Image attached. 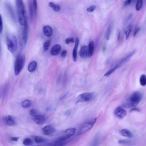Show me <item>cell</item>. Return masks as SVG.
<instances>
[{
    "instance_id": "cell-1",
    "label": "cell",
    "mask_w": 146,
    "mask_h": 146,
    "mask_svg": "<svg viewBox=\"0 0 146 146\" xmlns=\"http://www.w3.org/2000/svg\"><path fill=\"white\" fill-rule=\"evenodd\" d=\"M142 95L140 92H135L124 102L123 106L130 108L137 106L142 100Z\"/></svg>"
},
{
    "instance_id": "cell-2",
    "label": "cell",
    "mask_w": 146,
    "mask_h": 146,
    "mask_svg": "<svg viewBox=\"0 0 146 146\" xmlns=\"http://www.w3.org/2000/svg\"><path fill=\"white\" fill-rule=\"evenodd\" d=\"M18 17L20 25L24 26L27 24L25 6L23 2L21 0L16 1Z\"/></svg>"
},
{
    "instance_id": "cell-3",
    "label": "cell",
    "mask_w": 146,
    "mask_h": 146,
    "mask_svg": "<svg viewBox=\"0 0 146 146\" xmlns=\"http://www.w3.org/2000/svg\"><path fill=\"white\" fill-rule=\"evenodd\" d=\"M6 42L8 49L11 53H14L16 51L17 41L15 36L12 34L8 35L6 37Z\"/></svg>"
},
{
    "instance_id": "cell-4",
    "label": "cell",
    "mask_w": 146,
    "mask_h": 146,
    "mask_svg": "<svg viewBox=\"0 0 146 146\" xmlns=\"http://www.w3.org/2000/svg\"><path fill=\"white\" fill-rule=\"evenodd\" d=\"M25 61V57L23 55H19L17 56L14 64V72L16 75L20 74L24 67Z\"/></svg>"
},
{
    "instance_id": "cell-5",
    "label": "cell",
    "mask_w": 146,
    "mask_h": 146,
    "mask_svg": "<svg viewBox=\"0 0 146 146\" xmlns=\"http://www.w3.org/2000/svg\"><path fill=\"white\" fill-rule=\"evenodd\" d=\"M136 50H134L133 51L129 54L127 56H126L125 57L122 58L114 66H113L107 72V74L108 75H110L113 73L118 68H119L120 66L122 65V64H124L126 62L130 59L131 57L133 55L134 53H135Z\"/></svg>"
},
{
    "instance_id": "cell-6",
    "label": "cell",
    "mask_w": 146,
    "mask_h": 146,
    "mask_svg": "<svg viewBox=\"0 0 146 146\" xmlns=\"http://www.w3.org/2000/svg\"><path fill=\"white\" fill-rule=\"evenodd\" d=\"M97 121V118H95L89 121L84 123L82 125L79 131L78 135H81L85 133L91 129L95 124Z\"/></svg>"
},
{
    "instance_id": "cell-7",
    "label": "cell",
    "mask_w": 146,
    "mask_h": 146,
    "mask_svg": "<svg viewBox=\"0 0 146 146\" xmlns=\"http://www.w3.org/2000/svg\"><path fill=\"white\" fill-rule=\"evenodd\" d=\"M94 95V93L92 92H85L81 94L77 97L76 103L89 101L93 98Z\"/></svg>"
},
{
    "instance_id": "cell-8",
    "label": "cell",
    "mask_w": 146,
    "mask_h": 146,
    "mask_svg": "<svg viewBox=\"0 0 146 146\" xmlns=\"http://www.w3.org/2000/svg\"><path fill=\"white\" fill-rule=\"evenodd\" d=\"M59 137L53 142L47 144L46 146H65L67 143V141Z\"/></svg>"
},
{
    "instance_id": "cell-9",
    "label": "cell",
    "mask_w": 146,
    "mask_h": 146,
    "mask_svg": "<svg viewBox=\"0 0 146 146\" xmlns=\"http://www.w3.org/2000/svg\"><path fill=\"white\" fill-rule=\"evenodd\" d=\"M127 112L126 110L121 107H118L114 111V114L117 117L122 119L126 115Z\"/></svg>"
},
{
    "instance_id": "cell-10",
    "label": "cell",
    "mask_w": 146,
    "mask_h": 146,
    "mask_svg": "<svg viewBox=\"0 0 146 146\" xmlns=\"http://www.w3.org/2000/svg\"><path fill=\"white\" fill-rule=\"evenodd\" d=\"M76 129L74 128H71L66 130L62 136L60 137L61 138L66 140L72 137L75 134Z\"/></svg>"
},
{
    "instance_id": "cell-11",
    "label": "cell",
    "mask_w": 146,
    "mask_h": 146,
    "mask_svg": "<svg viewBox=\"0 0 146 146\" xmlns=\"http://www.w3.org/2000/svg\"><path fill=\"white\" fill-rule=\"evenodd\" d=\"M21 35L22 44L25 45L26 44L28 39V26L27 24L24 26Z\"/></svg>"
},
{
    "instance_id": "cell-12",
    "label": "cell",
    "mask_w": 146,
    "mask_h": 146,
    "mask_svg": "<svg viewBox=\"0 0 146 146\" xmlns=\"http://www.w3.org/2000/svg\"><path fill=\"white\" fill-rule=\"evenodd\" d=\"M47 118L44 115L38 114L34 117V121L36 124L41 125L46 122Z\"/></svg>"
},
{
    "instance_id": "cell-13",
    "label": "cell",
    "mask_w": 146,
    "mask_h": 146,
    "mask_svg": "<svg viewBox=\"0 0 146 146\" xmlns=\"http://www.w3.org/2000/svg\"><path fill=\"white\" fill-rule=\"evenodd\" d=\"M56 131L55 128L51 125H48L43 129V132L45 135L49 136L52 134Z\"/></svg>"
},
{
    "instance_id": "cell-14",
    "label": "cell",
    "mask_w": 146,
    "mask_h": 146,
    "mask_svg": "<svg viewBox=\"0 0 146 146\" xmlns=\"http://www.w3.org/2000/svg\"><path fill=\"white\" fill-rule=\"evenodd\" d=\"M6 7L10 16V17L15 22L16 21V16L14 9H13L12 6L9 4H6Z\"/></svg>"
},
{
    "instance_id": "cell-15",
    "label": "cell",
    "mask_w": 146,
    "mask_h": 146,
    "mask_svg": "<svg viewBox=\"0 0 146 146\" xmlns=\"http://www.w3.org/2000/svg\"><path fill=\"white\" fill-rule=\"evenodd\" d=\"M61 49V47L59 44L55 45L52 47L51 50V54L53 56H56L60 53Z\"/></svg>"
},
{
    "instance_id": "cell-16",
    "label": "cell",
    "mask_w": 146,
    "mask_h": 146,
    "mask_svg": "<svg viewBox=\"0 0 146 146\" xmlns=\"http://www.w3.org/2000/svg\"><path fill=\"white\" fill-rule=\"evenodd\" d=\"M80 56L83 59H86L88 57V47L86 46L82 47L79 53Z\"/></svg>"
},
{
    "instance_id": "cell-17",
    "label": "cell",
    "mask_w": 146,
    "mask_h": 146,
    "mask_svg": "<svg viewBox=\"0 0 146 146\" xmlns=\"http://www.w3.org/2000/svg\"><path fill=\"white\" fill-rule=\"evenodd\" d=\"M79 43V39L77 38L76 39L75 46H74L73 52V59L74 62H76L77 61V51Z\"/></svg>"
},
{
    "instance_id": "cell-18",
    "label": "cell",
    "mask_w": 146,
    "mask_h": 146,
    "mask_svg": "<svg viewBox=\"0 0 146 146\" xmlns=\"http://www.w3.org/2000/svg\"><path fill=\"white\" fill-rule=\"evenodd\" d=\"M120 133L123 137L129 138L133 137L134 135L130 131L127 129H124L121 130L120 131Z\"/></svg>"
},
{
    "instance_id": "cell-19",
    "label": "cell",
    "mask_w": 146,
    "mask_h": 146,
    "mask_svg": "<svg viewBox=\"0 0 146 146\" xmlns=\"http://www.w3.org/2000/svg\"><path fill=\"white\" fill-rule=\"evenodd\" d=\"M5 121L6 124L9 126H14L15 124L14 118L10 115L6 116L5 118Z\"/></svg>"
},
{
    "instance_id": "cell-20",
    "label": "cell",
    "mask_w": 146,
    "mask_h": 146,
    "mask_svg": "<svg viewBox=\"0 0 146 146\" xmlns=\"http://www.w3.org/2000/svg\"><path fill=\"white\" fill-rule=\"evenodd\" d=\"M43 32L46 36L48 37L51 36L53 33V30L50 26L46 25L43 28Z\"/></svg>"
},
{
    "instance_id": "cell-21",
    "label": "cell",
    "mask_w": 146,
    "mask_h": 146,
    "mask_svg": "<svg viewBox=\"0 0 146 146\" xmlns=\"http://www.w3.org/2000/svg\"><path fill=\"white\" fill-rule=\"evenodd\" d=\"M100 139L99 135H96L91 142L89 146H98L99 143Z\"/></svg>"
},
{
    "instance_id": "cell-22",
    "label": "cell",
    "mask_w": 146,
    "mask_h": 146,
    "mask_svg": "<svg viewBox=\"0 0 146 146\" xmlns=\"http://www.w3.org/2000/svg\"><path fill=\"white\" fill-rule=\"evenodd\" d=\"M94 48V44L93 41H91L89 45L88 57H90L93 56Z\"/></svg>"
},
{
    "instance_id": "cell-23",
    "label": "cell",
    "mask_w": 146,
    "mask_h": 146,
    "mask_svg": "<svg viewBox=\"0 0 146 146\" xmlns=\"http://www.w3.org/2000/svg\"><path fill=\"white\" fill-rule=\"evenodd\" d=\"M37 66V63L35 61H32L29 65L28 70L30 72H33L36 69Z\"/></svg>"
},
{
    "instance_id": "cell-24",
    "label": "cell",
    "mask_w": 146,
    "mask_h": 146,
    "mask_svg": "<svg viewBox=\"0 0 146 146\" xmlns=\"http://www.w3.org/2000/svg\"><path fill=\"white\" fill-rule=\"evenodd\" d=\"M35 142L38 144L45 143L47 141V140L45 138L39 136H36L34 137Z\"/></svg>"
},
{
    "instance_id": "cell-25",
    "label": "cell",
    "mask_w": 146,
    "mask_h": 146,
    "mask_svg": "<svg viewBox=\"0 0 146 146\" xmlns=\"http://www.w3.org/2000/svg\"><path fill=\"white\" fill-rule=\"evenodd\" d=\"M48 6L55 12H58L61 9L60 6L52 2H49V3Z\"/></svg>"
},
{
    "instance_id": "cell-26",
    "label": "cell",
    "mask_w": 146,
    "mask_h": 146,
    "mask_svg": "<svg viewBox=\"0 0 146 146\" xmlns=\"http://www.w3.org/2000/svg\"><path fill=\"white\" fill-rule=\"evenodd\" d=\"M132 26L130 24L128 26L126 30L125 31L126 36V40L128 39L129 38L130 34L131 31H132Z\"/></svg>"
},
{
    "instance_id": "cell-27",
    "label": "cell",
    "mask_w": 146,
    "mask_h": 146,
    "mask_svg": "<svg viewBox=\"0 0 146 146\" xmlns=\"http://www.w3.org/2000/svg\"><path fill=\"white\" fill-rule=\"evenodd\" d=\"M139 82L141 85L145 86L146 85V77L145 74H142L140 78Z\"/></svg>"
},
{
    "instance_id": "cell-28",
    "label": "cell",
    "mask_w": 146,
    "mask_h": 146,
    "mask_svg": "<svg viewBox=\"0 0 146 146\" xmlns=\"http://www.w3.org/2000/svg\"><path fill=\"white\" fill-rule=\"evenodd\" d=\"M119 144L123 145H131L132 144V142L130 141L127 140H120L118 141Z\"/></svg>"
},
{
    "instance_id": "cell-29",
    "label": "cell",
    "mask_w": 146,
    "mask_h": 146,
    "mask_svg": "<svg viewBox=\"0 0 146 146\" xmlns=\"http://www.w3.org/2000/svg\"><path fill=\"white\" fill-rule=\"evenodd\" d=\"M31 104V102L30 100H24L22 104V106L23 107L26 108L30 106Z\"/></svg>"
},
{
    "instance_id": "cell-30",
    "label": "cell",
    "mask_w": 146,
    "mask_h": 146,
    "mask_svg": "<svg viewBox=\"0 0 146 146\" xmlns=\"http://www.w3.org/2000/svg\"><path fill=\"white\" fill-rule=\"evenodd\" d=\"M23 144L25 146H30L32 145V139L30 138H26L24 139Z\"/></svg>"
},
{
    "instance_id": "cell-31",
    "label": "cell",
    "mask_w": 146,
    "mask_h": 146,
    "mask_svg": "<svg viewBox=\"0 0 146 146\" xmlns=\"http://www.w3.org/2000/svg\"><path fill=\"white\" fill-rule=\"evenodd\" d=\"M143 1L142 0H139L137 1L136 6V9L137 11L140 10L142 7Z\"/></svg>"
},
{
    "instance_id": "cell-32",
    "label": "cell",
    "mask_w": 146,
    "mask_h": 146,
    "mask_svg": "<svg viewBox=\"0 0 146 146\" xmlns=\"http://www.w3.org/2000/svg\"><path fill=\"white\" fill-rule=\"evenodd\" d=\"M111 25H109L107 29L106 32V38L107 40L109 39L111 35Z\"/></svg>"
},
{
    "instance_id": "cell-33",
    "label": "cell",
    "mask_w": 146,
    "mask_h": 146,
    "mask_svg": "<svg viewBox=\"0 0 146 146\" xmlns=\"http://www.w3.org/2000/svg\"><path fill=\"white\" fill-rule=\"evenodd\" d=\"M51 44V41L50 40H48L46 41L43 45V49L44 51H47Z\"/></svg>"
},
{
    "instance_id": "cell-34",
    "label": "cell",
    "mask_w": 146,
    "mask_h": 146,
    "mask_svg": "<svg viewBox=\"0 0 146 146\" xmlns=\"http://www.w3.org/2000/svg\"><path fill=\"white\" fill-rule=\"evenodd\" d=\"M29 113H30V115L33 116L34 117L39 114L38 111L34 109H30L29 111Z\"/></svg>"
},
{
    "instance_id": "cell-35",
    "label": "cell",
    "mask_w": 146,
    "mask_h": 146,
    "mask_svg": "<svg viewBox=\"0 0 146 146\" xmlns=\"http://www.w3.org/2000/svg\"><path fill=\"white\" fill-rule=\"evenodd\" d=\"M33 5L34 9L35 14L36 16L37 14V3L36 0L33 1Z\"/></svg>"
},
{
    "instance_id": "cell-36",
    "label": "cell",
    "mask_w": 146,
    "mask_h": 146,
    "mask_svg": "<svg viewBox=\"0 0 146 146\" xmlns=\"http://www.w3.org/2000/svg\"><path fill=\"white\" fill-rule=\"evenodd\" d=\"M74 42V39L73 38H69L66 39L65 40V43L66 44H69L71 43Z\"/></svg>"
},
{
    "instance_id": "cell-37",
    "label": "cell",
    "mask_w": 146,
    "mask_h": 146,
    "mask_svg": "<svg viewBox=\"0 0 146 146\" xmlns=\"http://www.w3.org/2000/svg\"><path fill=\"white\" fill-rule=\"evenodd\" d=\"M96 8V6L95 5L92 6L87 9V12H94Z\"/></svg>"
},
{
    "instance_id": "cell-38",
    "label": "cell",
    "mask_w": 146,
    "mask_h": 146,
    "mask_svg": "<svg viewBox=\"0 0 146 146\" xmlns=\"http://www.w3.org/2000/svg\"><path fill=\"white\" fill-rule=\"evenodd\" d=\"M3 29V24L2 17L0 14V33L2 32Z\"/></svg>"
},
{
    "instance_id": "cell-39",
    "label": "cell",
    "mask_w": 146,
    "mask_h": 146,
    "mask_svg": "<svg viewBox=\"0 0 146 146\" xmlns=\"http://www.w3.org/2000/svg\"><path fill=\"white\" fill-rule=\"evenodd\" d=\"M140 30V28H139V27H138V28L136 29L134 33V37H135L136 36V35H137L138 33Z\"/></svg>"
},
{
    "instance_id": "cell-40",
    "label": "cell",
    "mask_w": 146,
    "mask_h": 146,
    "mask_svg": "<svg viewBox=\"0 0 146 146\" xmlns=\"http://www.w3.org/2000/svg\"><path fill=\"white\" fill-rule=\"evenodd\" d=\"M67 51L66 50H64L61 53V56L62 57H65L67 54Z\"/></svg>"
},
{
    "instance_id": "cell-41",
    "label": "cell",
    "mask_w": 146,
    "mask_h": 146,
    "mask_svg": "<svg viewBox=\"0 0 146 146\" xmlns=\"http://www.w3.org/2000/svg\"><path fill=\"white\" fill-rule=\"evenodd\" d=\"M131 0H127L125 1L124 3V6H126L129 5L131 3Z\"/></svg>"
},
{
    "instance_id": "cell-42",
    "label": "cell",
    "mask_w": 146,
    "mask_h": 146,
    "mask_svg": "<svg viewBox=\"0 0 146 146\" xmlns=\"http://www.w3.org/2000/svg\"><path fill=\"white\" fill-rule=\"evenodd\" d=\"M18 138L16 137H13L11 138V140L14 142H17L18 140Z\"/></svg>"
},
{
    "instance_id": "cell-43",
    "label": "cell",
    "mask_w": 146,
    "mask_h": 146,
    "mask_svg": "<svg viewBox=\"0 0 146 146\" xmlns=\"http://www.w3.org/2000/svg\"><path fill=\"white\" fill-rule=\"evenodd\" d=\"M121 36V32L120 31L118 32L117 37L118 41H119L120 40V38Z\"/></svg>"
},
{
    "instance_id": "cell-44",
    "label": "cell",
    "mask_w": 146,
    "mask_h": 146,
    "mask_svg": "<svg viewBox=\"0 0 146 146\" xmlns=\"http://www.w3.org/2000/svg\"><path fill=\"white\" fill-rule=\"evenodd\" d=\"M68 93H66L62 97L60 98V100H63L64 99V98H65L68 95Z\"/></svg>"
},
{
    "instance_id": "cell-45",
    "label": "cell",
    "mask_w": 146,
    "mask_h": 146,
    "mask_svg": "<svg viewBox=\"0 0 146 146\" xmlns=\"http://www.w3.org/2000/svg\"><path fill=\"white\" fill-rule=\"evenodd\" d=\"M61 76L59 75V77H58L57 81V83H59V81L60 80V79H61Z\"/></svg>"
},
{
    "instance_id": "cell-46",
    "label": "cell",
    "mask_w": 146,
    "mask_h": 146,
    "mask_svg": "<svg viewBox=\"0 0 146 146\" xmlns=\"http://www.w3.org/2000/svg\"><path fill=\"white\" fill-rule=\"evenodd\" d=\"M71 113V112L70 111H68L66 112L65 114L66 115H69Z\"/></svg>"
},
{
    "instance_id": "cell-47",
    "label": "cell",
    "mask_w": 146,
    "mask_h": 146,
    "mask_svg": "<svg viewBox=\"0 0 146 146\" xmlns=\"http://www.w3.org/2000/svg\"><path fill=\"white\" fill-rule=\"evenodd\" d=\"M1 47L0 44V53H1Z\"/></svg>"
},
{
    "instance_id": "cell-48",
    "label": "cell",
    "mask_w": 146,
    "mask_h": 146,
    "mask_svg": "<svg viewBox=\"0 0 146 146\" xmlns=\"http://www.w3.org/2000/svg\"><path fill=\"white\" fill-rule=\"evenodd\" d=\"M46 146V145H44V146L40 145V146Z\"/></svg>"
}]
</instances>
